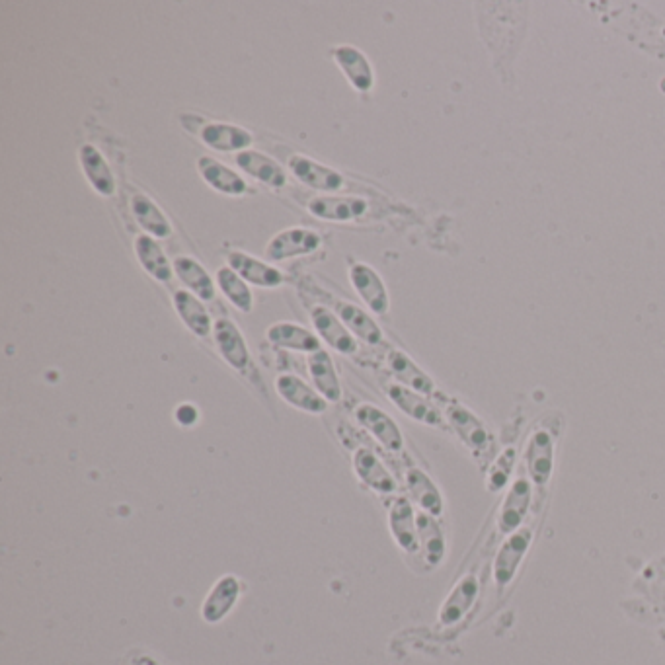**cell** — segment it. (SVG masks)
Instances as JSON below:
<instances>
[{
  "label": "cell",
  "mask_w": 665,
  "mask_h": 665,
  "mask_svg": "<svg viewBox=\"0 0 665 665\" xmlns=\"http://www.w3.org/2000/svg\"><path fill=\"white\" fill-rule=\"evenodd\" d=\"M80 164L84 170V176L88 178L90 186L100 196H114L116 192V180L112 174V168L108 166L106 158L94 147V145H82L79 151Z\"/></svg>",
  "instance_id": "cell-23"
},
{
  "label": "cell",
  "mask_w": 665,
  "mask_h": 665,
  "mask_svg": "<svg viewBox=\"0 0 665 665\" xmlns=\"http://www.w3.org/2000/svg\"><path fill=\"white\" fill-rule=\"evenodd\" d=\"M350 281L357 295L363 299V303L379 316L389 313L391 299L387 293V287L371 266L367 264H352L350 268Z\"/></svg>",
  "instance_id": "cell-8"
},
{
  "label": "cell",
  "mask_w": 665,
  "mask_h": 665,
  "mask_svg": "<svg viewBox=\"0 0 665 665\" xmlns=\"http://www.w3.org/2000/svg\"><path fill=\"white\" fill-rule=\"evenodd\" d=\"M389 369H391L392 375L400 381V385L420 392L424 396H430L435 392V385H433L430 375L424 369H420L414 363V359L408 357L406 353L392 350L389 353Z\"/></svg>",
  "instance_id": "cell-30"
},
{
  "label": "cell",
  "mask_w": 665,
  "mask_h": 665,
  "mask_svg": "<svg viewBox=\"0 0 665 665\" xmlns=\"http://www.w3.org/2000/svg\"><path fill=\"white\" fill-rule=\"evenodd\" d=\"M418 539H420V552L426 560V564L435 568L443 562L445 550H447V541L441 529V523L437 517L430 513H418Z\"/></svg>",
  "instance_id": "cell-31"
},
{
  "label": "cell",
  "mask_w": 665,
  "mask_h": 665,
  "mask_svg": "<svg viewBox=\"0 0 665 665\" xmlns=\"http://www.w3.org/2000/svg\"><path fill=\"white\" fill-rule=\"evenodd\" d=\"M533 502V482L529 478H515L509 486L508 494L498 513V529L504 535H511L523 527V521Z\"/></svg>",
  "instance_id": "cell-4"
},
{
  "label": "cell",
  "mask_w": 665,
  "mask_h": 665,
  "mask_svg": "<svg viewBox=\"0 0 665 665\" xmlns=\"http://www.w3.org/2000/svg\"><path fill=\"white\" fill-rule=\"evenodd\" d=\"M447 420L451 424V428L457 431V435L461 437V441L469 447L470 451L476 457H482L488 453L490 449V431L486 430V426L482 424V420L478 416H474L469 408H465L459 402H449L447 404Z\"/></svg>",
  "instance_id": "cell-3"
},
{
  "label": "cell",
  "mask_w": 665,
  "mask_h": 665,
  "mask_svg": "<svg viewBox=\"0 0 665 665\" xmlns=\"http://www.w3.org/2000/svg\"><path fill=\"white\" fill-rule=\"evenodd\" d=\"M309 373L313 379L314 389L320 392L328 402L342 400V383L336 371V365L330 353L324 350L309 355Z\"/></svg>",
  "instance_id": "cell-24"
},
{
  "label": "cell",
  "mask_w": 665,
  "mask_h": 665,
  "mask_svg": "<svg viewBox=\"0 0 665 665\" xmlns=\"http://www.w3.org/2000/svg\"><path fill=\"white\" fill-rule=\"evenodd\" d=\"M201 141L221 153H235V151H248L254 143V137L250 131L231 125V123H207L199 131Z\"/></svg>",
  "instance_id": "cell-16"
},
{
  "label": "cell",
  "mask_w": 665,
  "mask_h": 665,
  "mask_svg": "<svg viewBox=\"0 0 665 665\" xmlns=\"http://www.w3.org/2000/svg\"><path fill=\"white\" fill-rule=\"evenodd\" d=\"M353 470L357 478L371 490L379 494H392L396 490V480L385 463L367 447L353 453Z\"/></svg>",
  "instance_id": "cell-13"
},
{
  "label": "cell",
  "mask_w": 665,
  "mask_h": 665,
  "mask_svg": "<svg viewBox=\"0 0 665 665\" xmlns=\"http://www.w3.org/2000/svg\"><path fill=\"white\" fill-rule=\"evenodd\" d=\"M236 166L246 172L248 176L260 180L270 188H283L287 184V174L274 158L258 153V151H244L236 155Z\"/></svg>",
  "instance_id": "cell-22"
},
{
  "label": "cell",
  "mask_w": 665,
  "mask_h": 665,
  "mask_svg": "<svg viewBox=\"0 0 665 665\" xmlns=\"http://www.w3.org/2000/svg\"><path fill=\"white\" fill-rule=\"evenodd\" d=\"M266 336L275 348L309 353V355L322 350L320 340H318L316 334H313L307 328H303V326H299V324H293V322H275L268 328Z\"/></svg>",
  "instance_id": "cell-20"
},
{
  "label": "cell",
  "mask_w": 665,
  "mask_h": 665,
  "mask_svg": "<svg viewBox=\"0 0 665 665\" xmlns=\"http://www.w3.org/2000/svg\"><path fill=\"white\" fill-rule=\"evenodd\" d=\"M131 213L137 219V223L153 238H168L172 235L170 221L160 211L157 203H153L145 194H135L131 197Z\"/></svg>",
  "instance_id": "cell-33"
},
{
  "label": "cell",
  "mask_w": 665,
  "mask_h": 665,
  "mask_svg": "<svg viewBox=\"0 0 665 665\" xmlns=\"http://www.w3.org/2000/svg\"><path fill=\"white\" fill-rule=\"evenodd\" d=\"M355 418L361 428L369 431L385 449L400 453L404 449V435L391 416L373 404H361L355 408Z\"/></svg>",
  "instance_id": "cell-6"
},
{
  "label": "cell",
  "mask_w": 665,
  "mask_h": 665,
  "mask_svg": "<svg viewBox=\"0 0 665 665\" xmlns=\"http://www.w3.org/2000/svg\"><path fill=\"white\" fill-rule=\"evenodd\" d=\"M238 597H240V580L231 574L223 576L209 591V595L201 607L203 619L207 623L223 621L235 607Z\"/></svg>",
  "instance_id": "cell-19"
},
{
  "label": "cell",
  "mask_w": 665,
  "mask_h": 665,
  "mask_svg": "<svg viewBox=\"0 0 665 665\" xmlns=\"http://www.w3.org/2000/svg\"><path fill=\"white\" fill-rule=\"evenodd\" d=\"M389 529L394 543L406 554L420 552L418 539V515L408 498H396L389 511Z\"/></svg>",
  "instance_id": "cell-10"
},
{
  "label": "cell",
  "mask_w": 665,
  "mask_h": 665,
  "mask_svg": "<svg viewBox=\"0 0 665 665\" xmlns=\"http://www.w3.org/2000/svg\"><path fill=\"white\" fill-rule=\"evenodd\" d=\"M229 268L235 270L236 274L240 275L246 283L258 285V287H268L274 289L283 283V274L279 270H275L274 266L244 254V252H231L229 254Z\"/></svg>",
  "instance_id": "cell-21"
},
{
  "label": "cell",
  "mask_w": 665,
  "mask_h": 665,
  "mask_svg": "<svg viewBox=\"0 0 665 665\" xmlns=\"http://www.w3.org/2000/svg\"><path fill=\"white\" fill-rule=\"evenodd\" d=\"M217 283L221 293L231 301V305H235L240 313H250L254 307V295L248 287V283L236 274L235 270L231 268H221L217 272Z\"/></svg>",
  "instance_id": "cell-34"
},
{
  "label": "cell",
  "mask_w": 665,
  "mask_h": 665,
  "mask_svg": "<svg viewBox=\"0 0 665 665\" xmlns=\"http://www.w3.org/2000/svg\"><path fill=\"white\" fill-rule=\"evenodd\" d=\"M213 338L221 357L227 361L229 367H233L238 373H248L252 369V357L246 340L235 322H231L229 318H219L213 324Z\"/></svg>",
  "instance_id": "cell-5"
},
{
  "label": "cell",
  "mask_w": 665,
  "mask_h": 665,
  "mask_svg": "<svg viewBox=\"0 0 665 665\" xmlns=\"http://www.w3.org/2000/svg\"><path fill=\"white\" fill-rule=\"evenodd\" d=\"M556 437L548 428H537L531 433L525 447V469L527 478L535 486H545L554 470Z\"/></svg>",
  "instance_id": "cell-2"
},
{
  "label": "cell",
  "mask_w": 665,
  "mask_h": 665,
  "mask_svg": "<svg viewBox=\"0 0 665 665\" xmlns=\"http://www.w3.org/2000/svg\"><path fill=\"white\" fill-rule=\"evenodd\" d=\"M476 597H478L476 576H465L457 586L453 587V591L449 593V597L445 599V603L439 611L441 625L449 626L459 623L472 609Z\"/></svg>",
  "instance_id": "cell-25"
},
{
  "label": "cell",
  "mask_w": 665,
  "mask_h": 665,
  "mask_svg": "<svg viewBox=\"0 0 665 665\" xmlns=\"http://www.w3.org/2000/svg\"><path fill=\"white\" fill-rule=\"evenodd\" d=\"M311 318H313L314 328L318 332V336L338 353L344 355H352L357 352V340L352 332L348 330V326L340 320L338 314L332 313L326 307L316 305L311 309Z\"/></svg>",
  "instance_id": "cell-11"
},
{
  "label": "cell",
  "mask_w": 665,
  "mask_h": 665,
  "mask_svg": "<svg viewBox=\"0 0 665 665\" xmlns=\"http://www.w3.org/2000/svg\"><path fill=\"white\" fill-rule=\"evenodd\" d=\"M275 391L289 406L301 412L324 414L328 410V400L297 375H279L275 379Z\"/></svg>",
  "instance_id": "cell-9"
},
{
  "label": "cell",
  "mask_w": 665,
  "mask_h": 665,
  "mask_svg": "<svg viewBox=\"0 0 665 665\" xmlns=\"http://www.w3.org/2000/svg\"><path fill=\"white\" fill-rule=\"evenodd\" d=\"M513 463H515V451L513 449H506L494 463L490 469V476H488V490L498 492L508 484L509 474L513 470Z\"/></svg>",
  "instance_id": "cell-35"
},
{
  "label": "cell",
  "mask_w": 665,
  "mask_h": 665,
  "mask_svg": "<svg viewBox=\"0 0 665 665\" xmlns=\"http://www.w3.org/2000/svg\"><path fill=\"white\" fill-rule=\"evenodd\" d=\"M174 307L176 313L186 324V328L196 334L197 338H207L213 332V322L209 318L207 309L203 307V301L190 291H176L174 293Z\"/></svg>",
  "instance_id": "cell-29"
},
{
  "label": "cell",
  "mask_w": 665,
  "mask_h": 665,
  "mask_svg": "<svg viewBox=\"0 0 665 665\" xmlns=\"http://www.w3.org/2000/svg\"><path fill=\"white\" fill-rule=\"evenodd\" d=\"M289 168L299 182L314 190L338 192L344 188V176L340 172L316 162L313 158L297 155L289 160Z\"/></svg>",
  "instance_id": "cell-12"
},
{
  "label": "cell",
  "mask_w": 665,
  "mask_h": 665,
  "mask_svg": "<svg viewBox=\"0 0 665 665\" xmlns=\"http://www.w3.org/2000/svg\"><path fill=\"white\" fill-rule=\"evenodd\" d=\"M332 57L357 92H369L375 86V73L365 53L353 45H338Z\"/></svg>",
  "instance_id": "cell-14"
},
{
  "label": "cell",
  "mask_w": 665,
  "mask_h": 665,
  "mask_svg": "<svg viewBox=\"0 0 665 665\" xmlns=\"http://www.w3.org/2000/svg\"><path fill=\"white\" fill-rule=\"evenodd\" d=\"M406 486L410 492L412 502H416L424 513H430L433 517H439L445 508L443 496L437 488V484L430 476L420 469H410L406 472Z\"/></svg>",
  "instance_id": "cell-27"
},
{
  "label": "cell",
  "mask_w": 665,
  "mask_h": 665,
  "mask_svg": "<svg viewBox=\"0 0 665 665\" xmlns=\"http://www.w3.org/2000/svg\"><path fill=\"white\" fill-rule=\"evenodd\" d=\"M197 170L201 178L217 192L225 196H242L248 192V184L240 174L231 170L227 164L217 158L201 157L197 160Z\"/></svg>",
  "instance_id": "cell-18"
},
{
  "label": "cell",
  "mask_w": 665,
  "mask_h": 665,
  "mask_svg": "<svg viewBox=\"0 0 665 665\" xmlns=\"http://www.w3.org/2000/svg\"><path fill=\"white\" fill-rule=\"evenodd\" d=\"M389 398L394 402V406L398 410H402L406 416H410L412 420L426 424V426H443V416L441 412L431 404L430 400L420 394V392L412 391L404 385H391L389 389Z\"/></svg>",
  "instance_id": "cell-15"
},
{
  "label": "cell",
  "mask_w": 665,
  "mask_h": 665,
  "mask_svg": "<svg viewBox=\"0 0 665 665\" xmlns=\"http://www.w3.org/2000/svg\"><path fill=\"white\" fill-rule=\"evenodd\" d=\"M172 268L176 277L190 289V293H194L203 303L215 299V281L197 260L190 256H180L174 260Z\"/></svg>",
  "instance_id": "cell-26"
},
{
  "label": "cell",
  "mask_w": 665,
  "mask_h": 665,
  "mask_svg": "<svg viewBox=\"0 0 665 665\" xmlns=\"http://www.w3.org/2000/svg\"><path fill=\"white\" fill-rule=\"evenodd\" d=\"M135 254L139 264L145 272L155 277L157 281H170L172 279V264L168 262L164 250L160 248L157 240L151 235L137 236L135 240Z\"/></svg>",
  "instance_id": "cell-32"
},
{
  "label": "cell",
  "mask_w": 665,
  "mask_h": 665,
  "mask_svg": "<svg viewBox=\"0 0 665 665\" xmlns=\"http://www.w3.org/2000/svg\"><path fill=\"white\" fill-rule=\"evenodd\" d=\"M533 543V533L527 527L508 535L504 545L498 548L494 558V582L498 589H506L519 572L521 562L525 560Z\"/></svg>",
  "instance_id": "cell-1"
},
{
  "label": "cell",
  "mask_w": 665,
  "mask_h": 665,
  "mask_svg": "<svg viewBox=\"0 0 665 665\" xmlns=\"http://www.w3.org/2000/svg\"><path fill=\"white\" fill-rule=\"evenodd\" d=\"M197 418H199V412L194 404H180L176 408V420L180 426H194Z\"/></svg>",
  "instance_id": "cell-36"
},
{
  "label": "cell",
  "mask_w": 665,
  "mask_h": 665,
  "mask_svg": "<svg viewBox=\"0 0 665 665\" xmlns=\"http://www.w3.org/2000/svg\"><path fill=\"white\" fill-rule=\"evenodd\" d=\"M322 244V238L311 229L305 227H293L287 231H281L270 240L266 248V256L274 262L297 258V256H307L318 250Z\"/></svg>",
  "instance_id": "cell-7"
},
{
  "label": "cell",
  "mask_w": 665,
  "mask_h": 665,
  "mask_svg": "<svg viewBox=\"0 0 665 665\" xmlns=\"http://www.w3.org/2000/svg\"><path fill=\"white\" fill-rule=\"evenodd\" d=\"M336 314L348 326V330L352 332L353 336L359 338L361 342H365L369 346H379L383 342L381 326L357 305L336 301Z\"/></svg>",
  "instance_id": "cell-28"
},
{
  "label": "cell",
  "mask_w": 665,
  "mask_h": 665,
  "mask_svg": "<svg viewBox=\"0 0 665 665\" xmlns=\"http://www.w3.org/2000/svg\"><path fill=\"white\" fill-rule=\"evenodd\" d=\"M309 211L322 221H352L369 211V203L363 197H314Z\"/></svg>",
  "instance_id": "cell-17"
}]
</instances>
